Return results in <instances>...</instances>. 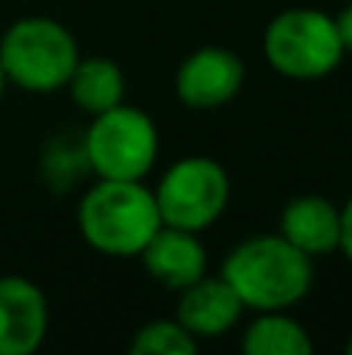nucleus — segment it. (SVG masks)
Returning <instances> with one entry per match:
<instances>
[{"label": "nucleus", "mask_w": 352, "mask_h": 355, "mask_svg": "<svg viewBox=\"0 0 352 355\" xmlns=\"http://www.w3.org/2000/svg\"><path fill=\"white\" fill-rule=\"evenodd\" d=\"M218 275L240 296L247 312H290L315 287V259L278 231L253 234L222 259Z\"/></svg>", "instance_id": "f257e3e1"}, {"label": "nucleus", "mask_w": 352, "mask_h": 355, "mask_svg": "<svg viewBox=\"0 0 352 355\" xmlns=\"http://www.w3.org/2000/svg\"><path fill=\"white\" fill-rule=\"evenodd\" d=\"M75 225L81 240L100 256L137 259L162 227V215L147 181L94 178L78 200Z\"/></svg>", "instance_id": "f03ea898"}, {"label": "nucleus", "mask_w": 352, "mask_h": 355, "mask_svg": "<svg viewBox=\"0 0 352 355\" xmlns=\"http://www.w3.org/2000/svg\"><path fill=\"white\" fill-rule=\"evenodd\" d=\"M81 60L78 37L50 16H22L0 35V66L10 81L25 94L66 91Z\"/></svg>", "instance_id": "7ed1b4c3"}, {"label": "nucleus", "mask_w": 352, "mask_h": 355, "mask_svg": "<svg viewBox=\"0 0 352 355\" xmlns=\"http://www.w3.org/2000/svg\"><path fill=\"white\" fill-rule=\"evenodd\" d=\"M268 69L290 81H322L340 69L343 41L334 16L315 6H290L268 19L262 31Z\"/></svg>", "instance_id": "20e7f679"}, {"label": "nucleus", "mask_w": 352, "mask_h": 355, "mask_svg": "<svg viewBox=\"0 0 352 355\" xmlns=\"http://www.w3.org/2000/svg\"><path fill=\"white\" fill-rule=\"evenodd\" d=\"M91 178L112 181H147L159 159V125L141 106L118 103L91 116L81 131Z\"/></svg>", "instance_id": "39448f33"}, {"label": "nucleus", "mask_w": 352, "mask_h": 355, "mask_svg": "<svg viewBox=\"0 0 352 355\" xmlns=\"http://www.w3.org/2000/svg\"><path fill=\"white\" fill-rule=\"evenodd\" d=\"M162 225L209 231L231 206V175L218 159L191 153L175 159L153 184Z\"/></svg>", "instance_id": "423d86ee"}, {"label": "nucleus", "mask_w": 352, "mask_h": 355, "mask_svg": "<svg viewBox=\"0 0 352 355\" xmlns=\"http://www.w3.org/2000/svg\"><path fill=\"white\" fill-rule=\"evenodd\" d=\"M247 81V66L231 47L206 44L197 47L175 69V97L193 112H212L228 106Z\"/></svg>", "instance_id": "0eeeda50"}, {"label": "nucleus", "mask_w": 352, "mask_h": 355, "mask_svg": "<svg viewBox=\"0 0 352 355\" xmlns=\"http://www.w3.org/2000/svg\"><path fill=\"white\" fill-rule=\"evenodd\" d=\"M50 331L44 290L25 275H0V355H35Z\"/></svg>", "instance_id": "6e6552de"}, {"label": "nucleus", "mask_w": 352, "mask_h": 355, "mask_svg": "<svg viewBox=\"0 0 352 355\" xmlns=\"http://www.w3.org/2000/svg\"><path fill=\"white\" fill-rule=\"evenodd\" d=\"M137 259H141L143 271L172 293L191 287L209 268V250H206L203 237L197 231H184V227L172 225H162Z\"/></svg>", "instance_id": "1a4fd4ad"}, {"label": "nucleus", "mask_w": 352, "mask_h": 355, "mask_svg": "<svg viewBox=\"0 0 352 355\" xmlns=\"http://www.w3.org/2000/svg\"><path fill=\"white\" fill-rule=\"evenodd\" d=\"M243 312L247 309H243L240 296L231 290V284L222 275H203L191 287L178 290V306H175V318L200 343L231 334L240 324Z\"/></svg>", "instance_id": "9d476101"}, {"label": "nucleus", "mask_w": 352, "mask_h": 355, "mask_svg": "<svg viewBox=\"0 0 352 355\" xmlns=\"http://www.w3.org/2000/svg\"><path fill=\"white\" fill-rule=\"evenodd\" d=\"M278 234L312 259L340 252V206L322 193H299L281 209Z\"/></svg>", "instance_id": "9b49d317"}, {"label": "nucleus", "mask_w": 352, "mask_h": 355, "mask_svg": "<svg viewBox=\"0 0 352 355\" xmlns=\"http://www.w3.org/2000/svg\"><path fill=\"white\" fill-rule=\"evenodd\" d=\"M66 91L85 116H97V112L125 103L128 78H125V69L109 56H81Z\"/></svg>", "instance_id": "f8f14e48"}, {"label": "nucleus", "mask_w": 352, "mask_h": 355, "mask_svg": "<svg viewBox=\"0 0 352 355\" xmlns=\"http://www.w3.org/2000/svg\"><path fill=\"white\" fill-rule=\"evenodd\" d=\"M243 355H312L315 340L309 327L290 312H253L240 327Z\"/></svg>", "instance_id": "ddd939ff"}, {"label": "nucleus", "mask_w": 352, "mask_h": 355, "mask_svg": "<svg viewBox=\"0 0 352 355\" xmlns=\"http://www.w3.org/2000/svg\"><path fill=\"white\" fill-rule=\"evenodd\" d=\"M37 166H41V181L53 193H69L85 178H91V166H87L81 135H72V131H60V135L47 137Z\"/></svg>", "instance_id": "4468645a"}, {"label": "nucleus", "mask_w": 352, "mask_h": 355, "mask_svg": "<svg viewBox=\"0 0 352 355\" xmlns=\"http://www.w3.org/2000/svg\"><path fill=\"white\" fill-rule=\"evenodd\" d=\"M200 340L178 318H153L134 331L128 352L134 355H193Z\"/></svg>", "instance_id": "2eb2a0df"}, {"label": "nucleus", "mask_w": 352, "mask_h": 355, "mask_svg": "<svg viewBox=\"0 0 352 355\" xmlns=\"http://www.w3.org/2000/svg\"><path fill=\"white\" fill-rule=\"evenodd\" d=\"M340 252L352 265V196L340 206Z\"/></svg>", "instance_id": "dca6fc26"}, {"label": "nucleus", "mask_w": 352, "mask_h": 355, "mask_svg": "<svg viewBox=\"0 0 352 355\" xmlns=\"http://www.w3.org/2000/svg\"><path fill=\"white\" fill-rule=\"evenodd\" d=\"M334 22H337V31H340L343 50H346V53H352V0H349L346 6H343L340 12H337Z\"/></svg>", "instance_id": "f3484780"}, {"label": "nucleus", "mask_w": 352, "mask_h": 355, "mask_svg": "<svg viewBox=\"0 0 352 355\" xmlns=\"http://www.w3.org/2000/svg\"><path fill=\"white\" fill-rule=\"evenodd\" d=\"M6 87H10V81H6V75H3V66H0V100H3Z\"/></svg>", "instance_id": "a211bd4d"}, {"label": "nucleus", "mask_w": 352, "mask_h": 355, "mask_svg": "<svg viewBox=\"0 0 352 355\" xmlns=\"http://www.w3.org/2000/svg\"><path fill=\"white\" fill-rule=\"evenodd\" d=\"M346 352L352 355V337H349V343H346Z\"/></svg>", "instance_id": "6ab92c4d"}]
</instances>
